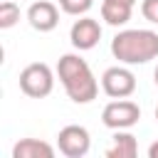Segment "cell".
<instances>
[{"mask_svg":"<svg viewBox=\"0 0 158 158\" xmlns=\"http://www.w3.org/2000/svg\"><path fill=\"white\" fill-rule=\"evenodd\" d=\"M57 77L74 104H89L99 94V81L86 59L79 54H62L57 62Z\"/></svg>","mask_w":158,"mask_h":158,"instance_id":"obj_1","label":"cell"},{"mask_svg":"<svg viewBox=\"0 0 158 158\" xmlns=\"http://www.w3.org/2000/svg\"><path fill=\"white\" fill-rule=\"evenodd\" d=\"M111 54L121 64H146L158 57V32H153V30H121L111 40Z\"/></svg>","mask_w":158,"mask_h":158,"instance_id":"obj_2","label":"cell"},{"mask_svg":"<svg viewBox=\"0 0 158 158\" xmlns=\"http://www.w3.org/2000/svg\"><path fill=\"white\" fill-rule=\"evenodd\" d=\"M20 89L30 99H44L54 89V72L44 62H32L20 72Z\"/></svg>","mask_w":158,"mask_h":158,"instance_id":"obj_3","label":"cell"},{"mask_svg":"<svg viewBox=\"0 0 158 158\" xmlns=\"http://www.w3.org/2000/svg\"><path fill=\"white\" fill-rule=\"evenodd\" d=\"M138 118H141V106L131 99H114L101 111V123L111 131L131 128L138 123Z\"/></svg>","mask_w":158,"mask_h":158,"instance_id":"obj_4","label":"cell"},{"mask_svg":"<svg viewBox=\"0 0 158 158\" xmlns=\"http://www.w3.org/2000/svg\"><path fill=\"white\" fill-rule=\"evenodd\" d=\"M57 148H59V153L67 156V158H81V156H86L89 148H91V136H89V131H86L84 126L69 123V126H64V128L59 131V136H57Z\"/></svg>","mask_w":158,"mask_h":158,"instance_id":"obj_5","label":"cell"},{"mask_svg":"<svg viewBox=\"0 0 158 158\" xmlns=\"http://www.w3.org/2000/svg\"><path fill=\"white\" fill-rule=\"evenodd\" d=\"M101 89L111 99H128L136 91V77L126 67H109L101 74Z\"/></svg>","mask_w":158,"mask_h":158,"instance_id":"obj_6","label":"cell"},{"mask_svg":"<svg viewBox=\"0 0 158 158\" xmlns=\"http://www.w3.org/2000/svg\"><path fill=\"white\" fill-rule=\"evenodd\" d=\"M69 40H72L74 49H79V52L94 49L99 44V40H101V25H99V20L81 15L79 20H74V25L69 30Z\"/></svg>","mask_w":158,"mask_h":158,"instance_id":"obj_7","label":"cell"},{"mask_svg":"<svg viewBox=\"0 0 158 158\" xmlns=\"http://www.w3.org/2000/svg\"><path fill=\"white\" fill-rule=\"evenodd\" d=\"M59 10L62 7H57L49 0H37L27 7V22L37 32H52L59 25Z\"/></svg>","mask_w":158,"mask_h":158,"instance_id":"obj_8","label":"cell"},{"mask_svg":"<svg viewBox=\"0 0 158 158\" xmlns=\"http://www.w3.org/2000/svg\"><path fill=\"white\" fill-rule=\"evenodd\" d=\"M54 146L40 138H20L12 146V158H52Z\"/></svg>","mask_w":158,"mask_h":158,"instance_id":"obj_9","label":"cell"},{"mask_svg":"<svg viewBox=\"0 0 158 158\" xmlns=\"http://www.w3.org/2000/svg\"><path fill=\"white\" fill-rule=\"evenodd\" d=\"M133 5L126 2H116V0H101V20L111 27H121L131 20Z\"/></svg>","mask_w":158,"mask_h":158,"instance_id":"obj_10","label":"cell"},{"mask_svg":"<svg viewBox=\"0 0 158 158\" xmlns=\"http://www.w3.org/2000/svg\"><path fill=\"white\" fill-rule=\"evenodd\" d=\"M138 153V141L133 133H128L126 128L114 133V143L106 151V158H133Z\"/></svg>","mask_w":158,"mask_h":158,"instance_id":"obj_11","label":"cell"},{"mask_svg":"<svg viewBox=\"0 0 158 158\" xmlns=\"http://www.w3.org/2000/svg\"><path fill=\"white\" fill-rule=\"evenodd\" d=\"M20 20V7L12 0H2L0 2V30H10L15 27Z\"/></svg>","mask_w":158,"mask_h":158,"instance_id":"obj_12","label":"cell"},{"mask_svg":"<svg viewBox=\"0 0 158 158\" xmlns=\"http://www.w3.org/2000/svg\"><path fill=\"white\" fill-rule=\"evenodd\" d=\"M91 5H94V0H59V7H62V12H67V15H74V17H81V15H86V12L91 10Z\"/></svg>","mask_w":158,"mask_h":158,"instance_id":"obj_13","label":"cell"},{"mask_svg":"<svg viewBox=\"0 0 158 158\" xmlns=\"http://www.w3.org/2000/svg\"><path fill=\"white\" fill-rule=\"evenodd\" d=\"M141 12H143V17L148 22L158 25V0H143L141 2Z\"/></svg>","mask_w":158,"mask_h":158,"instance_id":"obj_14","label":"cell"},{"mask_svg":"<svg viewBox=\"0 0 158 158\" xmlns=\"http://www.w3.org/2000/svg\"><path fill=\"white\" fill-rule=\"evenodd\" d=\"M148 158H158V141H153L148 146Z\"/></svg>","mask_w":158,"mask_h":158,"instance_id":"obj_15","label":"cell"},{"mask_svg":"<svg viewBox=\"0 0 158 158\" xmlns=\"http://www.w3.org/2000/svg\"><path fill=\"white\" fill-rule=\"evenodd\" d=\"M116 2H126V5H136V0H116Z\"/></svg>","mask_w":158,"mask_h":158,"instance_id":"obj_16","label":"cell"},{"mask_svg":"<svg viewBox=\"0 0 158 158\" xmlns=\"http://www.w3.org/2000/svg\"><path fill=\"white\" fill-rule=\"evenodd\" d=\"M153 81H156V86H158V67H156V72H153Z\"/></svg>","mask_w":158,"mask_h":158,"instance_id":"obj_17","label":"cell"},{"mask_svg":"<svg viewBox=\"0 0 158 158\" xmlns=\"http://www.w3.org/2000/svg\"><path fill=\"white\" fill-rule=\"evenodd\" d=\"M156 121H158V106H156Z\"/></svg>","mask_w":158,"mask_h":158,"instance_id":"obj_18","label":"cell"}]
</instances>
